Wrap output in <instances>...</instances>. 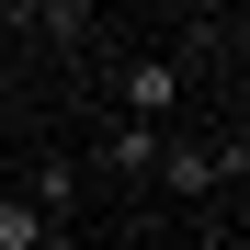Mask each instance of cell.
I'll return each mask as SVG.
<instances>
[{
	"label": "cell",
	"instance_id": "6da1fadb",
	"mask_svg": "<svg viewBox=\"0 0 250 250\" xmlns=\"http://www.w3.org/2000/svg\"><path fill=\"white\" fill-rule=\"evenodd\" d=\"M239 171H250V148H239V137H171L148 182H159V193H182V205H205V193L239 182Z\"/></svg>",
	"mask_w": 250,
	"mask_h": 250
},
{
	"label": "cell",
	"instance_id": "7a4b0ae2",
	"mask_svg": "<svg viewBox=\"0 0 250 250\" xmlns=\"http://www.w3.org/2000/svg\"><path fill=\"white\" fill-rule=\"evenodd\" d=\"M182 114V57H125V125H171Z\"/></svg>",
	"mask_w": 250,
	"mask_h": 250
},
{
	"label": "cell",
	"instance_id": "3957f363",
	"mask_svg": "<svg viewBox=\"0 0 250 250\" xmlns=\"http://www.w3.org/2000/svg\"><path fill=\"white\" fill-rule=\"evenodd\" d=\"M23 205H34L46 228H68V216H80V159H57V148H46V159H34V182H23Z\"/></svg>",
	"mask_w": 250,
	"mask_h": 250
},
{
	"label": "cell",
	"instance_id": "277c9868",
	"mask_svg": "<svg viewBox=\"0 0 250 250\" xmlns=\"http://www.w3.org/2000/svg\"><path fill=\"white\" fill-rule=\"evenodd\" d=\"M159 148H171V125H114V137H103V171H114V182H148Z\"/></svg>",
	"mask_w": 250,
	"mask_h": 250
},
{
	"label": "cell",
	"instance_id": "5b68a950",
	"mask_svg": "<svg viewBox=\"0 0 250 250\" xmlns=\"http://www.w3.org/2000/svg\"><path fill=\"white\" fill-rule=\"evenodd\" d=\"M34 239H46V216H34L23 193H0V250H34Z\"/></svg>",
	"mask_w": 250,
	"mask_h": 250
},
{
	"label": "cell",
	"instance_id": "8992f818",
	"mask_svg": "<svg viewBox=\"0 0 250 250\" xmlns=\"http://www.w3.org/2000/svg\"><path fill=\"white\" fill-rule=\"evenodd\" d=\"M34 250H91V239H80V228H46V239H34Z\"/></svg>",
	"mask_w": 250,
	"mask_h": 250
}]
</instances>
